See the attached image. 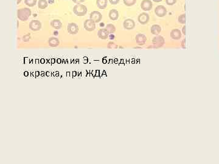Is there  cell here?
Wrapping results in <instances>:
<instances>
[{
    "label": "cell",
    "instance_id": "obj_6",
    "mask_svg": "<svg viewBox=\"0 0 219 164\" xmlns=\"http://www.w3.org/2000/svg\"><path fill=\"white\" fill-rule=\"evenodd\" d=\"M152 2L151 0H142L141 3V7L144 11H149L152 9Z\"/></svg>",
    "mask_w": 219,
    "mask_h": 164
},
{
    "label": "cell",
    "instance_id": "obj_10",
    "mask_svg": "<svg viewBox=\"0 0 219 164\" xmlns=\"http://www.w3.org/2000/svg\"><path fill=\"white\" fill-rule=\"evenodd\" d=\"M124 28L127 30L133 29L135 26V23L132 19H127L124 21Z\"/></svg>",
    "mask_w": 219,
    "mask_h": 164
},
{
    "label": "cell",
    "instance_id": "obj_5",
    "mask_svg": "<svg viewBox=\"0 0 219 164\" xmlns=\"http://www.w3.org/2000/svg\"><path fill=\"white\" fill-rule=\"evenodd\" d=\"M167 9L166 8L162 5H159L156 7L155 9V14L159 16V17H163L167 14Z\"/></svg>",
    "mask_w": 219,
    "mask_h": 164
},
{
    "label": "cell",
    "instance_id": "obj_28",
    "mask_svg": "<svg viewBox=\"0 0 219 164\" xmlns=\"http://www.w3.org/2000/svg\"><path fill=\"white\" fill-rule=\"evenodd\" d=\"M153 1L154 2H155V3H159V2H161V1H163V0H153Z\"/></svg>",
    "mask_w": 219,
    "mask_h": 164
},
{
    "label": "cell",
    "instance_id": "obj_13",
    "mask_svg": "<svg viewBox=\"0 0 219 164\" xmlns=\"http://www.w3.org/2000/svg\"><path fill=\"white\" fill-rule=\"evenodd\" d=\"M108 15H109V18H110V20L113 21L117 20L119 18V12L116 9H111L109 12Z\"/></svg>",
    "mask_w": 219,
    "mask_h": 164
},
{
    "label": "cell",
    "instance_id": "obj_12",
    "mask_svg": "<svg viewBox=\"0 0 219 164\" xmlns=\"http://www.w3.org/2000/svg\"><path fill=\"white\" fill-rule=\"evenodd\" d=\"M96 5L100 9H104L108 5V0H96Z\"/></svg>",
    "mask_w": 219,
    "mask_h": 164
},
{
    "label": "cell",
    "instance_id": "obj_23",
    "mask_svg": "<svg viewBox=\"0 0 219 164\" xmlns=\"http://www.w3.org/2000/svg\"><path fill=\"white\" fill-rule=\"evenodd\" d=\"M178 21L181 24H184L186 23V15L182 14L178 17Z\"/></svg>",
    "mask_w": 219,
    "mask_h": 164
},
{
    "label": "cell",
    "instance_id": "obj_14",
    "mask_svg": "<svg viewBox=\"0 0 219 164\" xmlns=\"http://www.w3.org/2000/svg\"><path fill=\"white\" fill-rule=\"evenodd\" d=\"M51 26L54 29H57V30H59V29H61V28L62 26V22L59 20L55 19V20H53L52 21H51Z\"/></svg>",
    "mask_w": 219,
    "mask_h": 164
},
{
    "label": "cell",
    "instance_id": "obj_16",
    "mask_svg": "<svg viewBox=\"0 0 219 164\" xmlns=\"http://www.w3.org/2000/svg\"><path fill=\"white\" fill-rule=\"evenodd\" d=\"M136 42L139 45H144L146 41V37L142 34H138L136 37Z\"/></svg>",
    "mask_w": 219,
    "mask_h": 164
},
{
    "label": "cell",
    "instance_id": "obj_2",
    "mask_svg": "<svg viewBox=\"0 0 219 164\" xmlns=\"http://www.w3.org/2000/svg\"><path fill=\"white\" fill-rule=\"evenodd\" d=\"M87 7L82 4L75 5L73 7V12L78 16H85L87 13Z\"/></svg>",
    "mask_w": 219,
    "mask_h": 164
},
{
    "label": "cell",
    "instance_id": "obj_26",
    "mask_svg": "<svg viewBox=\"0 0 219 164\" xmlns=\"http://www.w3.org/2000/svg\"><path fill=\"white\" fill-rule=\"evenodd\" d=\"M73 3H74L77 4H81V3H83L85 1V0H72Z\"/></svg>",
    "mask_w": 219,
    "mask_h": 164
},
{
    "label": "cell",
    "instance_id": "obj_4",
    "mask_svg": "<svg viewBox=\"0 0 219 164\" xmlns=\"http://www.w3.org/2000/svg\"><path fill=\"white\" fill-rule=\"evenodd\" d=\"M42 23L39 20H32L29 23V28L32 31H38L41 29Z\"/></svg>",
    "mask_w": 219,
    "mask_h": 164
},
{
    "label": "cell",
    "instance_id": "obj_19",
    "mask_svg": "<svg viewBox=\"0 0 219 164\" xmlns=\"http://www.w3.org/2000/svg\"><path fill=\"white\" fill-rule=\"evenodd\" d=\"M160 31H161V28L158 25H156L155 24V25L152 26V27L151 28V32L155 35L158 34L160 32Z\"/></svg>",
    "mask_w": 219,
    "mask_h": 164
},
{
    "label": "cell",
    "instance_id": "obj_17",
    "mask_svg": "<svg viewBox=\"0 0 219 164\" xmlns=\"http://www.w3.org/2000/svg\"><path fill=\"white\" fill-rule=\"evenodd\" d=\"M48 6L46 0H39L38 2V7L40 9H45Z\"/></svg>",
    "mask_w": 219,
    "mask_h": 164
},
{
    "label": "cell",
    "instance_id": "obj_21",
    "mask_svg": "<svg viewBox=\"0 0 219 164\" xmlns=\"http://www.w3.org/2000/svg\"><path fill=\"white\" fill-rule=\"evenodd\" d=\"M125 6L130 7L135 4L136 3V0H123Z\"/></svg>",
    "mask_w": 219,
    "mask_h": 164
},
{
    "label": "cell",
    "instance_id": "obj_9",
    "mask_svg": "<svg viewBox=\"0 0 219 164\" xmlns=\"http://www.w3.org/2000/svg\"><path fill=\"white\" fill-rule=\"evenodd\" d=\"M149 15L148 13L143 12L140 14L138 16V21L141 24H145L146 23H147L149 20Z\"/></svg>",
    "mask_w": 219,
    "mask_h": 164
},
{
    "label": "cell",
    "instance_id": "obj_22",
    "mask_svg": "<svg viewBox=\"0 0 219 164\" xmlns=\"http://www.w3.org/2000/svg\"><path fill=\"white\" fill-rule=\"evenodd\" d=\"M106 29L108 30L109 33H113V32H115L116 28L114 26V25H113L112 24H108L107 25Z\"/></svg>",
    "mask_w": 219,
    "mask_h": 164
},
{
    "label": "cell",
    "instance_id": "obj_7",
    "mask_svg": "<svg viewBox=\"0 0 219 164\" xmlns=\"http://www.w3.org/2000/svg\"><path fill=\"white\" fill-rule=\"evenodd\" d=\"M102 15L99 11H93L90 13V19L95 23H99L102 20Z\"/></svg>",
    "mask_w": 219,
    "mask_h": 164
},
{
    "label": "cell",
    "instance_id": "obj_27",
    "mask_svg": "<svg viewBox=\"0 0 219 164\" xmlns=\"http://www.w3.org/2000/svg\"><path fill=\"white\" fill-rule=\"evenodd\" d=\"M109 1L112 5H116L119 3V0H109Z\"/></svg>",
    "mask_w": 219,
    "mask_h": 164
},
{
    "label": "cell",
    "instance_id": "obj_29",
    "mask_svg": "<svg viewBox=\"0 0 219 164\" xmlns=\"http://www.w3.org/2000/svg\"><path fill=\"white\" fill-rule=\"evenodd\" d=\"M21 0H17V4H19L21 3Z\"/></svg>",
    "mask_w": 219,
    "mask_h": 164
},
{
    "label": "cell",
    "instance_id": "obj_11",
    "mask_svg": "<svg viewBox=\"0 0 219 164\" xmlns=\"http://www.w3.org/2000/svg\"><path fill=\"white\" fill-rule=\"evenodd\" d=\"M108 34H109V32L106 29H100L98 31V32H97V35H98V37L101 39H102V40L107 39L108 37Z\"/></svg>",
    "mask_w": 219,
    "mask_h": 164
},
{
    "label": "cell",
    "instance_id": "obj_25",
    "mask_svg": "<svg viewBox=\"0 0 219 164\" xmlns=\"http://www.w3.org/2000/svg\"><path fill=\"white\" fill-rule=\"evenodd\" d=\"M30 39V36L29 34H27L26 35L23 36V42H29Z\"/></svg>",
    "mask_w": 219,
    "mask_h": 164
},
{
    "label": "cell",
    "instance_id": "obj_8",
    "mask_svg": "<svg viewBox=\"0 0 219 164\" xmlns=\"http://www.w3.org/2000/svg\"><path fill=\"white\" fill-rule=\"evenodd\" d=\"M68 32L70 34L75 35L79 31V27L76 23H72L68 25Z\"/></svg>",
    "mask_w": 219,
    "mask_h": 164
},
{
    "label": "cell",
    "instance_id": "obj_18",
    "mask_svg": "<svg viewBox=\"0 0 219 164\" xmlns=\"http://www.w3.org/2000/svg\"><path fill=\"white\" fill-rule=\"evenodd\" d=\"M171 37L175 40H178L180 38H181V32L178 29H174L171 32Z\"/></svg>",
    "mask_w": 219,
    "mask_h": 164
},
{
    "label": "cell",
    "instance_id": "obj_3",
    "mask_svg": "<svg viewBox=\"0 0 219 164\" xmlns=\"http://www.w3.org/2000/svg\"><path fill=\"white\" fill-rule=\"evenodd\" d=\"M95 22L92 20H86L84 23V26L86 30L91 32L95 30L96 29V24Z\"/></svg>",
    "mask_w": 219,
    "mask_h": 164
},
{
    "label": "cell",
    "instance_id": "obj_24",
    "mask_svg": "<svg viewBox=\"0 0 219 164\" xmlns=\"http://www.w3.org/2000/svg\"><path fill=\"white\" fill-rule=\"evenodd\" d=\"M177 0H166V3L169 6H172L176 3Z\"/></svg>",
    "mask_w": 219,
    "mask_h": 164
},
{
    "label": "cell",
    "instance_id": "obj_15",
    "mask_svg": "<svg viewBox=\"0 0 219 164\" xmlns=\"http://www.w3.org/2000/svg\"><path fill=\"white\" fill-rule=\"evenodd\" d=\"M48 44L51 47H57L60 45V42L58 38L51 37L48 40Z\"/></svg>",
    "mask_w": 219,
    "mask_h": 164
},
{
    "label": "cell",
    "instance_id": "obj_20",
    "mask_svg": "<svg viewBox=\"0 0 219 164\" xmlns=\"http://www.w3.org/2000/svg\"><path fill=\"white\" fill-rule=\"evenodd\" d=\"M24 4L29 7H34L37 4V0H24Z\"/></svg>",
    "mask_w": 219,
    "mask_h": 164
},
{
    "label": "cell",
    "instance_id": "obj_1",
    "mask_svg": "<svg viewBox=\"0 0 219 164\" xmlns=\"http://www.w3.org/2000/svg\"><path fill=\"white\" fill-rule=\"evenodd\" d=\"M31 15V11L29 8H22V9H18L17 11V16L18 18L22 21H27L30 16Z\"/></svg>",
    "mask_w": 219,
    "mask_h": 164
}]
</instances>
